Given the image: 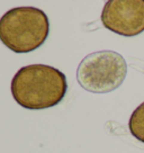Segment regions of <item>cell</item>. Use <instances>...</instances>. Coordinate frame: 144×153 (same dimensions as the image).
Segmentation results:
<instances>
[{
    "label": "cell",
    "mask_w": 144,
    "mask_h": 153,
    "mask_svg": "<svg viewBox=\"0 0 144 153\" xmlns=\"http://www.w3.org/2000/svg\"><path fill=\"white\" fill-rule=\"evenodd\" d=\"M10 90L15 101L26 109H46L63 100L68 90L67 76L51 65L29 64L15 73Z\"/></svg>",
    "instance_id": "1"
},
{
    "label": "cell",
    "mask_w": 144,
    "mask_h": 153,
    "mask_svg": "<svg viewBox=\"0 0 144 153\" xmlns=\"http://www.w3.org/2000/svg\"><path fill=\"white\" fill-rule=\"evenodd\" d=\"M128 128L135 139L144 143V102H142L131 115Z\"/></svg>",
    "instance_id": "5"
},
{
    "label": "cell",
    "mask_w": 144,
    "mask_h": 153,
    "mask_svg": "<svg viewBox=\"0 0 144 153\" xmlns=\"http://www.w3.org/2000/svg\"><path fill=\"white\" fill-rule=\"evenodd\" d=\"M127 74V64L120 53L97 51L85 56L77 69V81L85 90L107 94L122 86Z\"/></svg>",
    "instance_id": "3"
},
{
    "label": "cell",
    "mask_w": 144,
    "mask_h": 153,
    "mask_svg": "<svg viewBox=\"0 0 144 153\" xmlns=\"http://www.w3.org/2000/svg\"><path fill=\"white\" fill-rule=\"evenodd\" d=\"M48 32V15L36 7H15L0 18V41L15 53L35 51L46 41Z\"/></svg>",
    "instance_id": "2"
},
{
    "label": "cell",
    "mask_w": 144,
    "mask_h": 153,
    "mask_svg": "<svg viewBox=\"0 0 144 153\" xmlns=\"http://www.w3.org/2000/svg\"><path fill=\"white\" fill-rule=\"evenodd\" d=\"M104 27L122 36L144 32V0H109L100 16Z\"/></svg>",
    "instance_id": "4"
}]
</instances>
